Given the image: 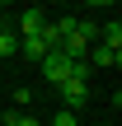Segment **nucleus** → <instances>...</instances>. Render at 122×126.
Returning <instances> with one entry per match:
<instances>
[{
    "mask_svg": "<svg viewBox=\"0 0 122 126\" xmlns=\"http://www.w3.org/2000/svg\"><path fill=\"white\" fill-rule=\"evenodd\" d=\"M33 103V89H14V108H28Z\"/></svg>",
    "mask_w": 122,
    "mask_h": 126,
    "instance_id": "1a4fd4ad",
    "label": "nucleus"
},
{
    "mask_svg": "<svg viewBox=\"0 0 122 126\" xmlns=\"http://www.w3.org/2000/svg\"><path fill=\"white\" fill-rule=\"evenodd\" d=\"M56 94H61V103H66L71 112H80V108L89 103V84H85V79H61Z\"/></svg>",
    "mask_w": 122,
    "mask_h": 126,
    "instance_id": "f257e3e1",
    "label": "nucleus"
},
{
    "mask_svg": "<svg viewBox=\"0 0 122 126\" xmlns=\"http://www.w3.org/2000/svg\"><path fill=\"white\" fill-rule=\"evenodd\" d=\"M0 28H5V23H0Z\"/></svg>",
    "mask_w": 122,
    "mask_h": 126,
    "instance_id": "f8f14e48",
    "label": "nucleus"
},
{
    "mask_svg": "<svg viewBox=\"0 0 122 126\" xmlns=\"http://www.w3.org/2000/svg\"><path fill=\"white\" fill-rule=\"evenodd\" d=\"M19 51H24L28 61H42V56H47V42H42V37H19Z\"/></svg>",
    "mask_w": 122,
    "mask_h": 126,
    "instance_id": "423d86ee",
    "label": "nucleus"
},
{
    "mask_svg": "<svg viewBox=\"0 0 122 126\" xmlns=\"http://www.w3.org/2000/svg\"><path fill=\"white\" fill-rule=\"evenodd\" d=\"M38 70H42V75H47L52 84H61V79H71V61H66L61 51H47V56L38 61Z\"/></svg>",
    "mask_w": 122,
    "mask_h": 126,
    "instance_id": "f03ea898",
    "label": "nucleus"
},
{
    "mask_svg": "<svg viewBox=\"0 0 122 126\" xmlns=\"http://www.w3.org/2000/svg\"><path fill=\"white\" fill-rule=\"evenodd\" d=\"M5 5H9V0H0V9H5Z\"/></svg>",
    "mask_w": 122,
    "mask_h": 126,
    "instance_id": "9b49d317",
    "label": "nucleus"
},
{
    "mask_svg": "<svg viewBox=\"0 0 122 126\" xmlns=\"http://www.w3.org/2000/svg\"><path fill=\"white\" fill-rule=\"evenodd\" d=\"M89 5H113V0H89Z\"/></svg>",
    "mask_w": 122,
    "mask_h": 126,
    "instance_id": "9d476101",
    "label": "nucleus"
},
{
    "mask_svg": "<svg viewBox=\"0 0 122 126\" xmlns=\"http://www.w3.org/2000/svg\"><path fill=\"white\" fill-rule=\"evenodd\" d=\"M47 23H52V19H47L42 9H24V14H19V37H38Z\"/></svg>",
    "mask_w": 122,
    "mask_h": 126,
    "instance_id": "7ed1b4c3",
    "label": "nucleus"
},
{
    "mask_svg": "<svg viewBox=\"0 0 122 126\" xmlns=\"http://www.w3.org/2000/svg\"><path fill=\"white\" fill-rule=\"evenodd\" d=\"M85 61H89V70H94V65H99V70H108V65H118V61H122V51L103 47V42H94V47L85 51Z\"/></svg>",
    "mask_w": 122,
    "mask_h": 126,
    "instance_id": "20e7f679",
    "label": "nucleus"
},
{
    "mask_svg": "<svg viewBox=\"0 0 122 126\" xmlns=\"http://www.w3.org/2000/svg\"><path fill=\"white\" fill-rule=\"evenodd\" d=\"M99 42H103V47H113V51H122V23H118V19L99 28Z\"/></svg>",
    "mask_w": 122,
    "mask_h": 126,
    "instance_id": "39448f33",
    "label": "nucleus"
},
{
    "mask_svg": "<svg viewBox=\"0 0 122 126\" xmlns=\"http://www.w3.org/2000/svg\"><path fill=\"white\" fill-rule=\"evenodd\" d=\"M14 51H19V33L0 28V56H14Z\"/></svg>",
    "mask_w": 122,
    "mask_h": 126,
    "instance_id": "0eeeda50",
    "label": "nucleus"
},
{
    "mask_svg": "<svg viewBox=\"0 0 122 126\" xmlns=\"http://www.w3.org/2000/svg\"><path fill=\"white\" fill-rule=\"evenodd\" d=\"M52 126H80V122H75V112H71V108H61V112L52 117Z\"/></svg>",
    "mask_w": 122,
    "mask_h": 126,
    "instance_id": "6e6552de",
    "label": "nucleus"
},
{
    "mask_svg": "<svg viewBox=\"0 0 122 126\" xmlns=\"http://www.w3.org/2000/svg\"><path fill=\"white\" fill-rule=\"evenodd\" d=\"M0 126H5V122H0Z\"/></svg>",
    "mask_w": 122,
    "mask_h": 126,
    "instance_id": "ddd939ff",
    "label": "nucleus"
}]
</instances>
